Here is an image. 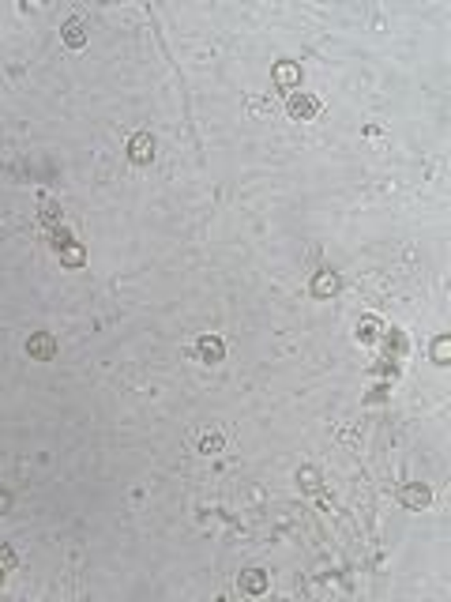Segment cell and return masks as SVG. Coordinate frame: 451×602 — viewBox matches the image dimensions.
I'll return each instance as SVG.
<instances>
[{
	"label": "cell",
	"mask_w": 451,
	"mask_h": 602,
	"mask_svg": "<svg viewBox=\"0 0 451 602\" xmlns=\"http://www.w3.org/2000/svg\"><path fill=\"white\" fill-rule=\"evenodd\" d=\"M286 109H289L294 120H312L320 114V102H316V94H309V91H289Z\"/></svg>",
	"instance_id": "cell-1"
},
{
	"label": "cell",
	"mask_w": 451,
	"mask_h": 602,
	"mask_svg": "<svg viewBox=\"0 0 451 602\" xmlns=\"http://www.w3.org/2000/svg\"><path fill=\"white\" fill-rule=\"evenodd\" d=\"M128 158H132L135 166H147L151 158H155V136L151 132H135L132 140H128Z\"/></svg>",
	"instance_id": "cell-2"
},
{
	"label": "cell",
	"mask_w": 451,
	"mask_h": 602,
	"mask_svg": "<svg viewBox=\"0 0 451 602\" xmlns=\"http://www.w3.org/2000/svg\"><path fill=\"white\" fill-rule=\"evenodd\" d=\"M27 354H30V361H50L56 354V339L50 332H34L27 339Z\"/></svg>",
	"instance_id": "cell-3"
},
{
	"label": "cell",
	"mask_w": 451,
	"mask_h": 602,
	"mask_svg": "<svg viewBox=\"0 0 451 602\" xmlns=\"http://www.w3.org/2000/svg\"><path fill=\"white\" fill-rule=\"evenodd\" d=\"M399 497H402V504H406V508H425V504L432 501L429 486H421V482H406Z\"/></svg>",
	"instance_id": "cell-4"
},
{
	"label": "cell",
	"mask_w": 451,
	"mask_h": 602,
	"mask_svg": "<svg viewBox=\"0 0 451 602\" xmlns=\"http://www.w3.org/2000/svg\"><path fill=\"white\" fill-rule=\"evenodd\" d=\"M338 286H342V279H338V271H316V279H312V294L316 298H331V294H338Z\"/></svg>",
	"instance_id": "cell-5"
},
{
	"label": "cell",
	"mask_w": 451,
	"mask_h": 602,
	"mask_svg": "<svg viewBox=\"0 0 451 602\" xmlns=\"http://www.w3.org/2000/svg\"><path fill=\"white\" fill-rule=\"evenodd\" d=\"M275 83L282 87V91H297V87H301V68L289 64V61L275 64Z\"/></svg>",
	"instance_id": "cell-6"
},
{
	"label": "cell",
	"mask_w": 451,
	"mask_h": 602,
	"mask_svg": "<svg viewBox=\"0 0 451 602\" xmlns=\"http://www.w3.org/2000/svg\"><path fill=\"white\" fill-rule=\"evenodd\" d=\"M196 350H199V358H204V361H211V365H214V361H222V358H226V343L219 339V335H204Z\"/></svg>",
	"instance_id": "cell-7"
},
{
	"label": "cell",
	"mask_w": 451,
	"mask_h": 602,
	"mask_svg": "<svg viewBox=\"0 0 451 602\" xmlns=\"http://www.w3.org/2000/svg\"><path fill=\"white\" fill-rule=\"evenodd\" d=\"M60 34H64V42H68L72 50H83V45H87V23L83 19H68Z\"/></svg>",
	"instance_id": "cell-8"
},
{
	"label": "cell",
	"mask_w": 451,
	"mask_h": 602,
	"mask_svg": "<svg viewBox=\"0 0 451 602\" xmlns=\"http://www.w3.org/2000/svg\"><path fill=\"white\" fill-rule=\"evenodd\" d=\"M241 588H245L248 595H263V591H267V572H263V568H248V572H241Z\"/></svg>",
	"instance_id": "cell-9"
},
{
	"label": "cell",
	"mask_w": 451,
	"mask_h": 602,
	"mask_svg": "<svg viewBox=\"0 0 451 602\" xmlns=\"http://www.w3.org/2000/svg\"><path fill=\"white\" fill-rule=\"evenodd\" d=\"M38 219L45 222V226H64V211H60V204L56 200H42V211H38Z\"/></svg>",
	"instance_id": "cell-10"
},
{
	"label": "cell",
	"mask_w": 451,
	"mask_h": 602,
	"mask_svg": "<svg viewBox=\"0 0 451 602\" xmlns=\"http://www.w3.org/2000/svg\"><path fill=\"white\" fill-rule=\"evenodd\" d=\"M384 350H388L391 358H402V354H406V339H402V332H395V327H391V332L384 335Z\"/></svg>",
	"instance_id": "cell-11"
},
{
	"label": "cell",
	"mask_w": 451,
	"mask_h": 602,
	"mask_svg": "<svg viewBox=\"0 0 451 602\" xmlns=\"http://www.w3.org/2000/svg\"><path fill=\"white\" fill-rule=\"evenodd\" d=\"M358 339H361V343L380 339V320H376V316H365V320H361V324H358Z\"/></svg>",
	"instance_id": "cell-12"
},
{
	"label": "cell",
	"mask_w": 451,
	"mask_h": 602,
	"mask_svg": "<svg viewBox=\"0 0 451 602\" xmlns=\"http://www.w3.org/2000/svg\"><path fill=\"white\" fill-rule=\"evenodd\" d=\"M60 260H64V264H68V268H79V264H83V260H87V252H83V245H76V241H72V245H64V248H60Z\"/></svg>",
	"instance_id": "cell-13"
},
{
	"label": "cell",
	"mask_w": 451,
	"mask_h": 602,
	"mask_svg": "<svg viewBox=\"0 0 451 602\" xmlns=\"http://www.w3.org/2000/svg\"><path fill=\"white\" fill-rule=\"evenodd\" d=\"M50 241H53V248H56V252H60V248H64V245H72L76 237H72V230H68V226H53Z\"/></svg>",
	"instance_id": "cell-14"
},
{
	"label": "cell",
	"mask_w": 451,
	"mask_h": 602,
	"mask_svg": "<svg viewBox=\"0 0 451 602\" xmlns=\"http://www.w3.org/2000/svg\"><path fill=\"white\" fill-rule=\"evenodd\" d=\"M448 354H451V343H448V335H440V339L432 343V361H440V365H448Z\"/></svg>",
	"instance_id": "cell-15"
},
{
	"label": "cell",
	"mask_w": 451,
	"mask_h": 602,
	"mask_svg": "<svg viewBox=\"0 0 451 602\" xmlns=\"http://www.w3.org/2000/svg\"><path fill=\"white\" fill-rule=\"evenodd\" d=\"M297 482H301V486L309 489V493H316V489H320V475H316V471H312V467L297 471Z\"/></svg>",
	"instance_id": "cell-16"
},
{
	"label": "cell",
	"mask_w": 451,
	"mask_h": 602,
	"mask_svg": "<svg viewBox=\"0 0 451 602\" xmlns=\"http://www.w3.org/2000/svg\"><path fill=\"white\" fill-rule=\"evenodd\" d=\"M199 452H207V455L222 452V437H219V433H207V437L199 440Z\"/></svg>",
	"instance_id": "cell-17"
},
{
	"label": "cell",
	"mask_w": 451,
	"mask_h": 602,
	"mask_svg": "<svg viewBox=\"0 0 451 602\" xmlns=\"http://www.w3.org/2000/svg\"><path fill=\"white\" fill-rule=\"evenodd\" d=\"M12 565H15V550H12V546H4V542H0V568L8 572Z\"/></svg>",
	"instance_id": "cell-18"
},
{
	"label": "cell",
	"mask_w": 451,
	"mask_h": 602,
	"mask_svg": "<svg viewBox=\"0 0 451 602\" xmlns=\"http://www.w3.org/2000/svg\"><path fill=\"white\" fill-rule=\"evenodd\" d=\"M12 508V497H8V489H0V512Z\"/></svg>",
	"instance_id": "cell-19"
},
{
	"label": "cell",
	"mask_w": 451,
	"mask_h": 602,
	"mask_svg": "<svg viewBox=\"0 0 451 602\" xmlns=\"http://www.w3.org/2000/svg\"><path fill=\"white\" fill-rule=\"evenodd\" d=\"M0 588H4V568H0Z\"/></svg>",
	"instance_id": "cell-20"
}]
</instances>
